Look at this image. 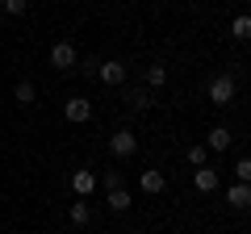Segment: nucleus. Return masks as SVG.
I'll return each instance as SVG.
<instances>
[{
  "label": "nucleus",
  "mask_w": 251,
  "mask_h": 234,
  "mask_svg": "<svg viewBox=\"0 0 251 234\" xmlns=\"http://www.w3.org/2000/svg\"><path fill=\"white\" fill-rule=\"evenodd\" d=\"M109 151H113L117 159H130V155L138 151V134H134V130H117V134H109Z\"/></svg>",
  "instance_id": "nucleus-2"
},
{
  "label": "nucleus",
  "mask_w": 251,
  "mask_h": 234,
  "mask_svg": "<svg viewBox=\"0 0 251 234\" xmlns=\"http://www.w3.org/2000/svg\"><path fill=\"white\" fill-rule=\"evenodd\" d=\"M126 100H130L134 113H147V109H151V96H147V92H126Z\"/></svg>",
  "instance_id": "nucleus-16"
},
{
  "label": "nucleus",
  "mask_w": 251,
  "mask_h": 234,
  "mask_svg": "<svg viewBox=\"0 0 251 234\" xmlns=\"http://www.w3.org/2000/svg\"><path fill=\"white\" fill-rule=\"evenodd\" d=\"M147 84H151V88L168 84V67H163V63H151V67H147Z\"/></svg>",
  "instance_id": "nucleus-15"
},
{
  "label": "nucleus",
  "mask_w": 251,
  "mask_h": 234,
  "mask_svg": "<svg viewBox=\"0 0 251 234\" xmlns=\"http://www.w3.org/2000/svg\"><path fill=\"white\" fill-rule=\"evenodd\" d=\"M0 9L9 13V17H21V13L29 9V0H0Z\"/></svg>",
  "instance_id": "nucleus-17"
},
{
  "label": "nucleus",
  "mask_w": 251,
  "mask_h": 234,
  "mask_svg": "<svg viewBox=\"0 0 251 234\" xmlns=\"http://www.w3.org/2000/svg\"><path fill=\"white\" fill-rule=\"evenodd\" d=\"M100 184H105V192H113V188H122V176H117V171H105V180H100Z\"/></svg>",
  "instance_id": "nucleus-20"
},
{
  "label": "nucleus",
  "mask_w": 251,
  "mask_h": 234,
  "mask_svg": "<svg viewBox=\"0 0 251 234\" xmlns=\"http://www.w3.org/2000/svg\"><path fill=\"white\" fill-rule=\"evenodd\" d=\"M205 159H209V146H188V163L193 167H205Z\"/></svg>",
  "instance_id": "nucleus-18"
},
{
  "label": "nucleus",
  "mask_w": 251,
  "mask_h": 234,
  "mask_svg": "<svg viewBox=\"0 0 251 234\" xmlns=\"http://www.w3.org/2000/svg\"><path fill=\"white\" fill-rule=\"evenodd\" d=\"M97 75H100V84H109V88H117V84L126 80V63H117V59H109V63H100V67H97Z\"/></svg>",
  "instance_id": "nucleus-6"
},
{
  "label": "nucleus",
  "mask_w": 251,
  "mask_h": 234,
  "mask_svg": "<svg viewBox=\"0 0 251 234\" xmlns=\"http://www.w3.org/2000/svg\"><path fill=\"white\" fill-rule=\"evenodd\" d=\"M13 100H17V105H34V100H38V92H34V84H29V80H21L17 88H13Z\"/></svg>",
  "instance_id": "nucleus-14"
},
{
  "label": "nucleus",
  "mask_w": 251,
  "mask_h": 234,
  "mask_svg": "<svg viewBox=\"0 0 251 234\" xmlns=\"http://www.w3.org/2000/svg\"><path fill=\"white\" fill-rule=\"evenodd\" d=\"M75 59H80L75 54V42H54L50 46V67H59V71H72Z\"/></svg>",
  "instance_id": "nucleus-3"
},
{
  "label": "nucleus",
  "mask_w": 251,
  "mask_h": 234,
  "mask_svg": "<svg viewBox=\"0 0 251 234\" xmlns=\"http://www.w3.org/2000/svg\"><path fill=\"white\" fill-rule=\"evenodd\" d=\"M226 146H230V130L214 126V130H209V151H226Z\"/></svg>",
  "instance_id": "nucleus-12"
},
{
  "label": "nucleus",
  "mask_w": 251,
  "mask_h": 234,
  "mask_svg": "<svg viewBox=\"0 0 251 234\" xmlns=\"http://www.w3.org/2000/svg\"><path fill=\"white\" fill-rule=\"evenodd\" d=\"M92 222V209H88V201H72V226H75V230H84V226H88Z\"/></svg>",
  "instance_id": "nucleus-10"
},
{
  "label": "nucleus",
  "mask_w": 251,
  "mask_h": 234,
  "mask_svg": "<svg viewBox=\"0 0 251 234\" xmlns=\"http://www.w3.org/2000/svg\"><path fill=\"white\" fill-rule=\"evenodd\" d=\"M234 96H239V80L234 75H214L209 80V105L226 109V105H234Z\"/></svg>",
  "instance_id": "nucleus-1"
},
{
  "label": "nucleus",
  "mask_w": 251,
  "mask_h": 234,
  "mask_svg": "<svg viewBox=\"0 0 251 234\" xmlns=\"http://www.w3.org/2000/svg\"><path fill=\"white\" fill-rule=\"evenodd\" d=\"M226 201H230V209H251V184H234Z\"/></svg>",
  "instance_id": "nucleus-9"
},
{
  "label": "nucleus",
  "mask_w": 251,
  "mask_h": 234,
  "mask_svg": "<svg viewBox=\"0 0 251 234\" xmlns=\"http://www.w3.org/2000/svg\"><path fill=\"white\" fill-rule=\"evenodd\" d=\"M138 180H143V192H151V197H155V192H163V184H168V180H163V171H155V167H143Z\"/></svg>",
  "instance_id": "nucleus-8"
},
{
  "label": "nucleus",
  "mask_w": 251,
  "mask_h": 234,
  "mask_svg": "<svg viewBox=\"0 0 251 234\" xmlns=\"http://www.w3.org/2000/svg\"><path fill=\"white\" fill-rule=\"evenodd\" d=\"M234 176H239V184H251V159H239V163H234Z\"/></svg>",
  "instance_id": "nucleus-19"
},
{
  "label": "nucleus",
  "mask_w": 251,
  "mask_h": 234,
  "mask_svg": "<svg viewBox=\"0 0 251 234\" xmlns=\"http://www.w3.org/2000/svg\"><path fill=\"white\" fill-rule=\"evenodd\" d=\"M63 117H67V121H75V126H80V121H88V117H92V100L72 96L67 105H63Z\"/></svg>",
  "instance_id": "nucleus-5"
},
{
  "label": "nucleus",
  "mask_w": 251,
  "mask_h": 234,
  "mask_svg": "<svg viewBox=\"0 0 251 234\" xmlns=\"http://www.w3.org/2000/svg\"><path fill=\"white\" fill-rule=\"evenodd\" d=\"M230 38H239V42L251 38V13H239V17L230 21Z\"/></svg>",
  "instance_id": "nucleus-11"
},
{
  "label": "nucleus",
  "mask_w": 251,
  "mask_h": 234,
  "mask_svg": "<svg viewBox=\"0 0 251 234\" xmlns=\"http://www.w3.org/2000/svg\"><path fill=\"white\" fill-rule=\"evenodd\" d=\"M97 171H88V167H75L72 171V188H75V197H92L97 192Z\"/></svg>",
  "instance_id": "nucleus-4"
},
{
  "label": "nucleus",
  "mask_w": 251,
  "mask_h": 234,
  "mask_svg": "<svg viewBox=\"0 0 251 234\" xmlns=\"http://www.w3.org/2000/svg\"><path fill=\"white\" fill-rule=\"evenodd\" d=\"M193 184H197V192H214L218 188V171L214 167H197L193 171Z\"/></svg>",
  "instance_id": "nucleus-7"
},
{
  "label": "nucleus",
  "mask_w": 251,
  "mask_h": 234,
  "mask_svg": "<svg viewBox=\"0 0 251 234\" xmlns=\"http://www.w3.org/2000/svg\"><path fill=\"white\" fill-rule=\"evenodd\" d=\"M130 205H134V201H130V192H126V188H113V192H109V209H113V213H126Z\"/></svg>",
  "instance_id": "nucleus-13"
}]
</instances>
